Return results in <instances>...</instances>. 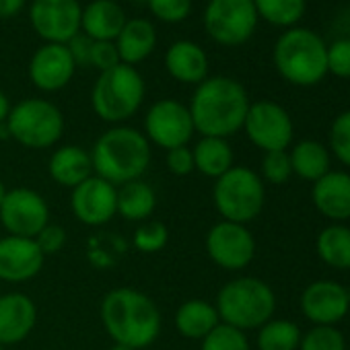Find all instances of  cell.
Masks as SVG:
<instances>
[{
  "label": "cell",
  "instance_id": "cell-1",
  "mask_svg": "<svg viewBox=\"0 0 350 350\" xmlns=\"http://www.w3.org/2000/svg\"><path fill=\"white\" fill-rule=\"evenodd\" d=\"M188 109L194 130L202 136L229 138L243 128L250 97L239 81L231 77H211L198 85Z\"/></svg>",
  "mask_w": 350,
  "mask_h": 350
},
{
  "label": "cell",
  "instance_id": "cell-2",
  "mask_svg": "<svg viewBox=\"0 0 350 350\" xmlns=\"http://www.w3.org/2000/svg\"><path fill=\"white\" fill-rule=\"evenodd\" d=\"M101 321L116 344L134 350L152 344L161 332V313L157 305L134 288L109 291L101 303Z\"/></svg>",
  "mask_w": 350,
  "mask_h": 350
},
{
  "label": "cell",
  "instance_id": "cell-3",
  "mask_svg": "<svg viewBox=\"0 0 350 350\" xmlns=\"http://www.w3.org/2000/svg\"><path fill=\"white\" fill-rule=\"evenodd\" d=\"M97 178L111 186L140 180L150 163V144L144 134L134 128L118 126L103 132L91 152Z\"/></svg>",
  "mask_w": 350,
  "mask_h": 350
},
{
  "label": "cell",
  "instance_id": "cell-4",
  "mask_svg": "<svg viewBox=\"0 0 350 350\" xmlns=\"http://www.w3.org/2000/svg\"><path fill=\"white\" fill-rule=\"evenodd\" d=\"M272 60L278 75L295 87H313L327 75V46L305 27L286 29L274 44Z\"/></svg>",
  "mask_w": 350,
  "mask_h": 350
},
{
  "label": "cell",
  "instance_id": "cell-5",
  "mask_svg": "<svg viewBox=\"0 0 350 350\" xmlns=\"http://www.w3.org/2000/svg\"><path fill=\"white\" fill-rule=\"evenodd\" d=\"M219 319L241 332L258 329L272 319L276 311V297L268 282L243 276L227 282L217 295Z\"/></svg>",
  "mask_w": 350,
  "mask_h": 350
},
{
  "label": "cell",
  "instance_id": "cell-6",
  "mask_svg": "<svg viewBox=\"0 0 350 350\" xmlns=\"http://www.w3.org/2000/svg\"><path fill=\"white\" fill-rule=\"evenodd\" d=\"M144 99V81L134 66L118 64L95 81L91 103L105 122H124L132 118Z\"/></svg>",
  "mask_w": 350,
  "mask_h": 350
},
{
  "label": "cell",
  "instance_id": "cell-7",
  "mask_svg": "<svg viewBox=\"0 0 350 350\" xmlns=\"http://www.w3.org/2000/svg\"><path fill=\"white\" fill-rule=\"evenodd\" d=\"M213 200L219 215L225 221L245 225L260 217L266 190L262 178L250 167H231L225 175L217 180L213 190Z\"/></svg>",
  "mask_w": 350,
  "mask_h": 350
},
{
  "label": "cell",
  "instance_id": "cell-8",
  "mask_svg": "<svg viewBox=\"0 0 350 350\" xmlns=\"http://www.w3.org/2000/svg\"><path fill=\"white\" fill-rule=\"evenodd\" d=\"M11 138L29 148H48L56 144L64 132L62 111L46 99H23L7 118Z\"/></svg>",
  "mask_w": 350,
  "mask_h": 350
},
{
  "label": "cell",
  "instance_id": "cell-9",
  "mask_svg": "<svg viewBox=\"0 0 350 350\" xmlns=\"http://www.w3.org/2000/svg\"><path fill=\"white\" fill-rule=\"evenodd\" d=\"M258 19L254 0H211L204 11L206 33L227 48L245 44L254 36Z\"/></svg>",
  "mask_w": 350,
  "mask_h": 350
},
{
  "label": "cell",
  "instance_id": "cell-10",
  "mask_svg": "<svg viewBox=\"0 0 350 350\" xmlns=\"http://www.w3.org/2000/svg\"><path fill=\"white\" fill-rule=\"evenodd\" d=\"M243 130L247 138L264 152L286 150L293 142V120L288 111L268 99L250 103Z\"/></svg>",
  "mask_w": 350,
  "mask_h": 350
},
{
  "label": "cell",
  "instance_id": "cell-11",
  "mask_svg": "<svg viewBox=\"0 0 350 350\" xmlns=\"http://www.w3.org/2000/svg\"><path fill=\"white\" fill-rule=\"evenodd\" d=\"M144 132L148 142H154L165 150L186 146L194 134L190 109L175 99H161L148 109L144 118Z\"/></svg>",
  "mask_w": 350,
  "mask_h": 350
},
{
  "label": "cell",
  "instance_id": "cell-12",
  "mask_svg": "<svg viewBox=\"0 0 350 350\" xmlns=\"http://www.w3.org/2000/svg\"><path fill=\"white\" fill-rule=\"evenodd\" d=\"M83 7L79 0H33L29 21L48 44H68L81 31Z\"/></svg>",
  "mask_w": 350,
  "mask_h": 350
},
{
  "label": "cell",
  "instance_id": "cell-13",
  "mask_svg": "<svg viewBox=\"0 0 350 350\" xmlns=\"http://www.w3.org/2000/svg\"><path fill=\"white\" fill-rule=\"evenodd\" d=\"M48 204L46 200L27 188L7 192L0 204V223L15 237L36 239L38 233L48 225Z\"/></svg>",
  "mask_w": 350,
  "mask_h": 350
},
{
  "label": "cell",
  "instance_id": "cell-14",
  "mask_svg": "<svg viewBox=\"0 0 350 350\" xmlns=\"http://www.w3.org/2000/svg\"><path fill=\"white\" fill-rule=\"evenodd\" d=\"M211 260L225 270H243L256 256V239L245 225L221 221L206 235Z\"/></svg>",
  "mask_w": 350,
  "mask_h": 350
},
{
  "label": "cell",
  "instance_id": "cell-15",
  "mask_svg": "<svg viewBox=\"0 0 350 350\" xmlns=\"http://www.w3.org/2000/svg\"><path fill=\"white\" fill-rule=\"evenodd\" d=\"M301 311L313 325H336L350 311V291L336 280H315L301 293Z\"/></svg>",
  "mask_w": 350,
  "mask_h": 350
},
{
  "label": "cell",
  "instance_id": "cell-16",
  "mask_svg": "<svg viewBox=\"0 0 350 350\" xmlns=\"http://www.w3.org/2000/svg\"><path fill=\"white\" fill-rule=\"evenodd\" d=\"M72 213L75 217L91 227L109 223L118 213V190L109 182L91 175L89 180L72 188Z\"/></svg>",
  "mask_w": 350,
  "mask_h": 350
},
{
  "label": "cell",
  "instance_id": "cell-17",
  "mask_svg": "<svg viewBox=\"0 0 350 350\" xmlns=\"http://www.w3.org/2000/svg\"><path fill=\"white\" fill-rule=\"evenodd\" d=\"M75 68L72 56L64 44H46L29 62V79L42 91H60L70 83Z\"/></svg>",
  "mask_w": 350,
  "mask_h": 350
},
{
  "label": "cell",
  "instance_id": "cell-18",
  "mask_svg": "<svg viewBox=\"0 0 350 350\" xmlns=\"http://www.w3.org/2000/svg\"><path fill=\"white\" fill-rule=\"evenodd\" d=\"M44 254L36 239L27 237H3L0 239V280L25 282L33 278L44 266Z\"/></svg>",
  "mask_w": 350,
  "mask_h": 350
},
{
  "label": "cell",
  "instance_id": "cell-19",
  "mask_svg": "<svg viewBox=\"0 0 350 350\" xmlns=\"http://www.w3.org/2000/svg\"><path fill=\"white\" fill-rule=\"evenodd\" d=\"M311 200L319 215L334 223L350 219V173L327 171L323 178L313 182Z\"/></svg>",
  "mask_w": 350,
  "mask_h": 350
},
{
  "label": "cell",
  "instance_id": "cell-20",
  "mask_svg": "<svg viewBox=\"0 0 350 350\" xmlns=\"http://www.w3.org/2000/svg\"><path fill=\"white\" fill-rule=\"evenodd\" d=\"M36 303L27 295L7 293L0 297V346L25 340L36 325Z\"/></svg>",
  "mask_w": 350,
  "mask_h": 350
},
{
  "label": "cell",
  "instance_id": "cell-21",
  "mask_svg": "<svg viewBox=\"0 0 350 350\" xmlns=\"http://www.w3.org/2000/svg\"><path fill=\"white\" fill-rule=\"evenodd\" d=\"M165 68L167 72L180 83L186 85H200L208 79V58L206 52L188 40L175 42L165 54Z\"/></svg>",
  "mask_w": 350,
  "mask_h": 350
},
{
  "label": "cell",
  "instance_id": "cell-22",
  "mask_svg": "<svg viewBox=\"0 0 350 350\" xmlns=\"http://www.w3.org/2000/svg\"><path fill=\"white\" fill-rule=\"evenodd\" d=\"M124 11L113 0H93L83 9L81 29L93 42H113L126 25Z\"/></svg>",
  "mask_w": 350,
  "mask_h": 350
},
{
  "label": "cell",
  "instance_id": "cell-23",
  "mask_svg": "<svg viewBox=\"0 0 350 350\" xmlns=\"http://www.w3.org/2000/svg\"><path fill=\"white\" fill-rule=\"evenodd\" d=\"M50 175L56 184L64 188H77L93 175L91 154L75 144L62 146L50 159Z\"/></svg>",
  "mask_w": 350,
  "mask_h": 350
},
{
  "label": "cell",
  "instance_id": "cell-24",
  "mask_svg": "<svg viewBox=\"0 0 350 350\" xmlns=\"http://www.w3.org/2000/svg\"><path fill=\"white\" fill-rule=\"evenodd\" d=\"M157 44V33L150 21L146 19H130L122 27L116 38V48L122 64L134 66L150 56Z\"/></svg>",
  "mask_w": 350,
  "mask_h": 350
},
{
  "label": "cell",
  "instance_id": "cell-25",
  "mask_svg": "<svg viewBox=\"0 0 350 350\" xmlns=\"http://www.w3.org/2000/svg\"><path fill=\"white\" fill-rule=\"evenodd\" d=\"M219 323L217 307L200 299L186 301L175 313V327L184 338L192 340H204Z\"/></svg>",
  "mask_w": 350,
  "mask_h": 350
},
{
  "label": "cell",
  "instance_id": "cell-26",
  "mask_svg": "<svg viewBox=\"0 0 350 350\" xmlns=\"http://www.w3.org/2000/svg\"><path fill=\"white\" fill-rule=\"evenodd\" d=\"M194 154V169L204 173L206 178L219 180L233 167V148L227 138H213L202 136L196 146L192 148Z\"/></svg>",
  "mask_w": 350,
  "mask_h": 350
},
{
  "label": "cell",
  "instance_id": "cell-27",
  "mask_svg": "<svg viewBox=\"0 0 350 350\" xmlns=\"http://www.w3.org/2000/svg\"><path fill=\"white\" fill-rule=\"evenodd\" d=\"M293 173L305 182H317L329 171V150L317 140H301L288 152Z\"/></svg>",
  "mask_w": 350,
  "mask_h": 350
},
{
  "label": "cell",
  "instance_id": "cell-28",
  "mask_svg": "<svg viewBox=\"0 0 350 350\" xmlns=\"http://www.w3.org/2000/svg\"><path fill=\"white\" fill-rule=\"evenodd\" d=\"M315 252L323 264L336 270H350V227L334 223L319 231Z\"/></svg>",
  "mask_w": 350,
  "mask_h": 350
},
{
  "label": "cell",
  "instance_id": "cell-29",
  "mask_svg": "<svg viewBox=\"0 0 350 350\" xmlns=\"http://www.w3.org/2000/svg\"><path fill=\"white\" fill-rule=\"evenodd\" d=\"M157 196L152 188L140 180L128 182L118 190V213L126 221H144L152 215Z\"/></svg>",
  "mask_w": 350,
  "mask_h": 350
},
{
  "label": "cell",
  "instance_id": "cell-30",
  "mask_svg": "<svg viewBox=\"0 0 350 350\" xmlns=\"http://www.w3.org/2000/svg\"><path fill=\"white\" fill-rule=\"evenodd\" d=\"M301 329L291 319H270L258 327V350H299Z\"/></svg>",
  "mask_w": 350,
  "mask_h": 350
},
{
  "label": "cell",
  "instance_id": "cell-31",
  "mask_svg": "<svg viewBox=\"0 0 350 350\" xmlns=\"http://www.w3.org/2000/svg\"><path fill=\"white\" fill-rule=\"evenodd\" d=\"M258 17L276 25V27H293L297 25L307 9V0H254Z\"/></svg>",
  "mask_w": 350,
  "mask_h": 350
},
{
  "label": "cell",
  "instance_id": "cell-32",
  "mask_svg": "<svg viewBox=\"0 0 350 350\" xmlns=\"http://www.w3.org/2000/svg\"><path fill=\"white\" fill-rule=\"evenodd\" d=\"M299 350H346V340L336 325H313L301 336Z\"/></svg>",
  "mask_w": 350,
  "mask_h": 350
},
{
  "label": "cell",
  "instance_id": "cell-33",
  "mask_svg": "<svg viewBox=\"0 0 350 350\" xmlns=\"http://www.w3.org/2000/svg\"><path fill=\"white\" fill-rule=\"evenodd\" d=\"M200 350H250V342L245 332L231 327L227 323H219L204 340Z\"/></svg>",
  "mask_w": 350,
  "mask_h": 350
},
{
  "label": "cell",
  "instance_id": "cell-34",
  "mask_svg": "<svg viewBox=\"0 0 350 350\" xmlns=\"http://www.w3.org/2000/svg\"><path fill=\"white\" fill-rule=\"evenodd\" d=\"M329 150L342 165L350 167V109L334 118L329 126Z\"/></svg>",
  "mask_w": 350,
  "mask_h": 350
},
{
  "label": "cell",
  "instance_id": "cell-35",
  "mask_svg": "<svg viewBox=\"0 0 350 350\" xmlns=\"http://www.w3.org/2000/svg\"><path fill=\"white\" fill-rule=\"evenodd\" d=\"M291 175H293V167H291V159H288L286 150L264 152V159H262V178L268 184L282 186V184L288 182Z\"/></svg>",
  "mask_w": 350,
  "mask_h": 350
},
{
  "label": "cell",
  "instance_id": "cell-36",
  "mask_svg": "<svg viewBox=\"0 0 350 350\" xmlns=\"http://www.w3.org/2000/svg\"><path fill=\"white\" fill-rule=\"evenodd\" d=\"M169 239V231L163 223L159 221H150L142 227L136 229L134 233V245L138 252L142 254H154V252H161L165 247Z\"/></svg>",
  "mask_w": 350,
  "mask_h": 350
},
{
  "label": "cell",
  "instance_id": "cell-37",
  "mask_svg": "<svg viewBox=\"0 0 350 350\" xmlns=\"http://www.w3.org/2000/svg\"><path fill=\"white\" fill-rule=\"evenodd\" d=\"M150 13L165 23H180L192 11V0H146Z\"/></svg>",
  "mask_w": 350,
  "mask_h": 350
},
{
  "label": "cell",
  "instance_id": "cell-38",
  "mask_svg": "<svg viewBox=\"0 0 350 350\" xmlns=\"http://www.w3.org/2000/svg\"><path fill=\"white\" fill-rule=\"evenodd\" d=\"M327 72L350 79V38H340L327 46Z\"/></svg>",
  "mask_w": 350,
  "mask_h": 350
},
{
  "label": "cell",
  "instance_id": "cell-39",
  "mask_svg": "<svg viewBox=\"0 0 350 350\" xmlns=\"http://www.w3.org/2000/svg\"><path fill=\"white\" fill-rule=\"evenodd\" d=\"M36 243H38V247H40V252H42L44 256H52V254H58V252L64 247V243H66V233H64V229H62L60 225H50V223H48V225L38 233Z\"/></svg>",
  "mask_w": 350,
  "mask_h": 350
},
{
  "label": "cell",
  "instance_id": "cell-40",
  "mask_svg": "<svg viewBox=\"0 0 350 350\" xmlns=\"http://www.w3.org/2000/svg\"><path fill=\"white\" fill-rule=\"evenodd\" d=\"M118 64H120V56H118V48H116L113 42H93L91 66L105 72V70H109V68H113Z\"/></svg>",
  "mask_w": 350,
  "mask_h": 350
},
{
  "label": "cell",
  "instance_id": "cell-41",
  "mask_svg": "<svg viewBox=\"0 0 350 350\" xmlns=\"http://www.w3.org/2000/svg\"><path fill=\"white\" fill-rule=\"evenodd\" d=\"M167 167L175 175H188L194 171V154L188 146L167 150Z\"/></svg>",
  "mask_w": 350,
  "mask_h": 350
},
{
  "label": "cell",
  "instance_id": "cell-42",
  "mask_svg": "<svg viewBox=\"0 0 350 350\" xmlns=\"http://www.w3.org/2000/svg\"><path fill=\"white\" fill-rule=\"evenodd\" d=\"M75 66H91V50H93V40L87 38L85 33H77L68 44H66Z\"/></svg>",
  "mask_w": 350,
  "mask_h": 350
},
{
  "label": "cell",
  "instance_id": "cell-43",
  "mask_svg": "<svg viewBox=\"0 0 350 350\" xmlns=\"http://www.w3.org/2000/svg\"><path fill=\"white\" fill-rule=\"evenodd\" d=\"M25 5V0H0V17L3 19H9V17H15Z\"/></svg>",
  "mask_w": 350,
  "mask_h": 350
},
{
  "label": "cell",
  "instance_id": "cell-44",
  "mask_svg": "<svg viewBox=\"0 0 350 350\" xmlns=\"http://www.w3.org/2000/svg\"><path fill=\"white\" fill-rule=\"evenodd\" d=\"M9 113H11V103H9V97H7L3 91H0V124H5V122H7Z\"/></svg>",
  "mask_w": 350,
  "mask_h": 350
},
{
  "label": "cell",
  "instance_id": "cell-45",
  "mask_svg": "<svg viewBox=\"0 0 350 350\" xmlns=\"http://www.w3.org/2000/svg\"><path fill=\"white\" fill-rule=\"evenodd\" d=\"M0 138H11L9 128H7V122H5V124H0Z\"/></svg>",
  "mask_w": 350,
  "mask_h": 350
},
{
  "label": "cell",
  "instance_id": "cell-46",
  "mask_svg": "<svg viewBox=\"0 0 350 350\" xmlns=\"http://www.w3.org/2000/svg\"><path fill=\"white\" fill-rule=\"evenodd\" d=\"M5 196H7V188H5V184H3V182H0V204H3Z\"/></svg>",
  "mask_w": 350,
  "mask_h": 350
},
{
  "label": "cell",
  "instance_id": "cell-47",
  "mask_svg": "<svg viewBox=\"0 0 350 350\" xmlns=\"http://www.w3.org/2000/svg\"><path fill=\"white\" fill-rule=\"evenodd\" d=\"M111 350H134V348H130V346H124V344H113V348Z\"/></svg>",
  "mask_w": 350,
  "mask_h": 350
},
{
  "label": "cell",
  "instance_id": "cell-48",
  "mask_svg": "<svg viewBox=\"0 0 350 350\" xmlns=\"http://www.w3.org/2000/svg\"><path fill=\"white\" fill-rule=\"evenodd\" d=\"M0 350H3V346H0Z\"/></svg>",
  "mask_w": 350,
  "mask_h": 350
}]
</instances>
